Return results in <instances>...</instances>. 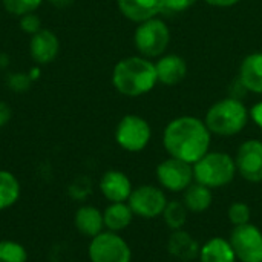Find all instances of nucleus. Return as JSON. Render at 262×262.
I'll return each instance as SVG.
<instances>
[{"label":"nucleus","instance_id":"obj_3","mask_svg":"<svg viewBox=\"0 0 262 262\" xmlns=\"http://www.w3.org/2000/svg\"><path fill=\"white\" fill-rule=\"evenodd\" d=\"M250 120L247 106L233 97H227L213 103L206 112L204 123L212 135L235 137L244 130Z\"/></svg>","mask_w":262,"mask_h":262},{"label":"nucleus","instance_id":"obj_28","mask_svg":"<svg viewBox=\"0 0 262 262\" xmlns=\"http://www.w3.org/2000/svg\"><path fill=\"white\" fill-rule=\"evenodd\" d=\"M31 77L28 74H23V72H14L8 77V84L12 91H17V92H21V91H26L29 86H31Z\"/></svg>","mask_w":262,"mask_h":262},{"label":"nucleus","instance_id":"obj_30","mask_svg":"<svg viewBox=\"0 0 262 262\" xmlns=\"http://www.w3.org/2000/svg\"><path fill=\"white\" fill-rule=\"evenodd\" d=\"M12 118V109L8 103L0 101V129L5 127Z\"/></svg>","mask_w":262,"mask_h":262},{"label":"nucleus","instance_id":"obj_27","mask_svg":"<svg viewBox=\"0 0 262 262\" xmlns=\"http://www.w3.org/2000/svg\"><path fill=\"white\" fill-rule=\"evenodd\" d=\"M18 25H20V29L25 34H28V35H34L40 29H43L41 28V20H40V17L35 12L25 14V15L18 17Z\"/></svg>","mask_w":262,"mask_h":262},{"label":"nucleus","instance_id":"obj_5","mask_svg":"<svg viewBox=\"0 0 262 262\" xmlns=\"http://www.w3.org/2000/svg\"><path fill=\"white\" fill-rule=\"evenodd\" d=\"M170 43V29L158 17L138 23L134 32V45L140 55L146 58H160Z\"/></svg>","mask_w":262,"mask_h":262},{"label":"nucleus","instance_id":"obj_22","mask_svg":"<svg viewBox=\"0 0 262 262\" xmlns=\"http://www.w3.org/2000/svg\"><path fill=\"white\" fill-rule=\"evenodd\" d=\"M21 195V186L18 178L9 172L0 169V212L11 209Z\"/></svg>","mask_w":262,"mask_h":262},{"label":"nucleus","instance_id":"obj_7","mask_svg":"<svg viewBox=\"0 0 262 262\" xmlns=\"http://www.w3.org/2000/svg\"><path fill=\"white\" fill-rule=\"evenodd\" d=\"M88 256L91 262H132V249L120 233L103 230L91 238Z\"/></svg>","mask_w":262,"mask_h":262},{"label":"nucleus","instance_id":"obj_2","mask_svg":"<svg viewBox=\"0 0 262 262\" xmlns=\"http://www.w3.org/2000/svg\"><path fill=\"white\" fill-rule=\"evenodd\" d=\"M158 83L155 63L143 55L121 58L112 71V84L124 97H141L149 94Z\"/></svg>","mask_w":262,"mask_h":262},{"label":"nucleus","instance_id":"obj_26","mask_svg":"<svg viewBox=\"0 0 262 262\" xmlns=\"http://www.w3.org/2000/svg\"><path fill=\"white\" fill-rule=\"evenodd\" d=\"M227 216L233 227L244 226V224H249L252 220V209L244 201H235L230 204V207L227 210Z\"/></svg>","mask_w":262,"mask_h":262},{"label":"nucleus","instance_id":"obj_6","mask_svg":"<svg viewBox=\"0 0 262 262\" xmlns=\"http://www.w3.org/2000/svg\"><path fill=\"white\" fill-rule=\"evenodd\" d=\"M115 141L117 144L130 154L144 150L152 138V127L147 120L140 115L129 114L124 115L115 127Z\"/></svg>","mask_w":262,"mask_h":262},{"label":"nucleus","instance_id":"obj_17","mask_svg":"<svg viewBox=\"0 0 262 262\" xmlns=\"http://www.w3.org/2000/svg\"><path fill=\"white\" fill-rule=\"evenodd\" d=\"M74 226L83 236L94 238L104 230L103 212L91 204H83L74 215Z\"/></svg>","mask_w":262,"mask_h":262},{"label":"nucleus","instance_id":"obj_19","mask_svg":"<svg viewBox=\"0 0 262 262\" xmlns=\"http://www.w3.org/2000/svg\"><path fill=\"white\" fill-rule=\"evenodd\" d=\"M200 262H238L230 241L223 236L209 238L200 250Z\"/></svg>","mask_w":262,"mask_h":262},{"label":"nucleus","instance_id":"obj_11","mask_svg":"<svg viewBox=\"0 0 262 262\" xmlns=\"http://www.w3.org/2000/svg\"><path fill=\"white\" fill-rule=\"evenodd\" d=\"M238 175L252 184L262 183V141L252 138L241 143L235 155Z\"/></svg>","mask_w":262,"mask_h":262},{"label":"nucleus","instance_id":"obj_13","mask_svg":"<svg viewBox=\"0 0 262 262\" xmlns=\"http://www.w3.org/2000/svg\"><path fill=\"white\" fill-rule=\"evenodd\" d=\"M60 54V40L51 29H40L29 38V55L37 64H49Z\"/></svg>","mask_w":262,"mask_h":262},{"label":"nucleus","instance_id":"obj_18","mask_svg":"<svg viewBox=\"0 0 262 262\" xmlns=\"http://www.w3.org/2000/svg\"><path fill=\"white\" fill-rule=\"evenodd\" d=\"M239 83L253 94H262V52L249 54L241 61Z\"/></svg>","mask_w":262,"mask_h":262},{"label":"nucleus","instance_id":"obj_16","mask_svg":"<svg viewBox=\"0 0 262 262\" xmlns=\"http://www.w3.org/2000/svg\"><path fill=\"white\" fill-rule=\"evenodd\" d=\"M155 69H157L158 83L164 86H175L181 83L189 71L186 60L177 54L161 55L155 63Z\"/></svg>","mask_w":262,"mask_h":262},{"label":"nucleus","instance_id":"obj_14","mask_svg":"<svg viewBox=\"0 0 262 262\" xmlns=\"http://www.w3.org/2000/svg\"><path fill=\"white\" fill-rule=\"evenodd\" d=\"M200 250L201 244L198 243V239L184 229L172 232L167 239V252L177 261H195L200 256Z\"/></svg>","mask_w":262,"mask_h":262},{"label":"nucleus","instance_id":"obj_24","mask_svg":"<svg viewBox=\"0 0 262 262\" xmlns=\"http://www.w3.org/2000/svg\"><path fill=\"white\" fill-rule=\"evenodd\" d=\"M28 252L23 244L12 239L0 241V262H26Z\"/></svg>","mask_w":262,"mask_h":262},{"label":"nucleus","instance_id":"obj_23","mask_svg":"<svg viewBox=\"0 0 262 262\" xmlns=\"http://www.w3.org/2000/svg\"><path fill=\"white\" fill-rule=\"evenodd\" d=\"M161 218H163L164 224L170 229V232L181 230V229H184V226L187 223L189 210L186 209L183 201L170 200V201H167Z\"/></svg>","mask_w":262,"mask_h":262},{"label":"nucleus","instance_id":"obj_12","mask_svg":"<svg viewBox=\"0 0 262 262\" xmlns=\"http://www.w3.org/2000/svg\"><path fill=\"white\" fill-rule=\"evenodd\" d=\"M98 189L104 200H107L109 203H127L134 186L130 178L124 172L111 169L101 175L98 181Z\"/></svg>","mask_w":262,"mask_h":262},{"label":"nucleus","instance_id":"obj_8","mask_svg":"<svg viewBox=\"0 0 262 262\" xmlns=\"http://www.w3.org/2000/svg\"><path fill=\"white\" fill-rule=\"evenodd\" d=\"M167 201L169 200L166 190H163L160 186L141 184L134 187L127 204L130 206L135 216L143 220H155L163 215Z\"/></svg>","mask_w":262,"mask_h":262},{"label":"nucleus","instance_id":"obj_31","mask_svg":"<svg viewBox=\"0 0 262 262\" xmlns=\"http://www.w3.org/2000/svg\"><path fill=\"white\" fill-rule=\"evenodd\" d=\"M250 120L262 130V101L252 106V109H250Z\"/></svg>","mask_w":262,"mask_h":262},{"label":"nucleus","instance_id":"obj_9","mask_svg":"<svg viewBox=\"0 0 262 262\" xmlns=\"http://www.w3.org/2000/svg\"><path fill=\"white\" fill-rule=\"evenodd\" d=\"M155 175L160 187L170 193H183L195 181L193 166L173 157L163 160L157 166Z\"/></svg>","mask_w":262,"mask_h":262},{"label":"nucleus","instance_id":"obj_29","mask_svg":"<svg viewBox=\"0 0 262 262\" xmlns=\"http://www.w3.org/2000/svg\"><path fill=\"white\" fill-rule=\"evenodd\" d=\"M198 0H164V11L170 12H183L192 8Z\"/></svg>","mask_w":262,"mask_h":262},{"label":"nucleus","instance_id":"obj_4","mask_svg":"<svg viewBox=\"0 0 262 262\" xmlns=\"http://www.w3.org/2000/svg\"><path fill=\"white\" fill-rule=\"evenodd\" d=\"M192 166L195 183L212 190L229 186L238 175L235 157L221 150H209Z\"/></svg>","mask_w":262,"mask_h":262},{"label":"nucleus","instance_id":"obj_10","mask_svg":"<svg viewBox=\"0 0 262 262\" xmlns=\"http://www.w3.org/2000/svg\"><path fill=\"white\" fill-rule=\"evenodd\" d=\"M229 241L238 262H262V230L258 226L249 223L233 227Z\"/></svg>","mask_w":262,"mask_h":262},{"label":"nucleus","instance_id":"obj_1","mask_svg":"<svg viewBox=\"0 0 262 262\" xmlns=\"http://www.w3.org/2000/svg\"><path fill=\"white\" fill-rule=\"evenodd\" d=\"M212 134L204 120L193 115L177 117L163 132V146L169 157L195 164L210 150Z\"/></svg>","mask_w":262,"mask_h":262},{"label":"nucleus","instance_id":"obj_15","mask_svg":"<svg viewBox=\"0 0 262 262\" xmlns=\"http://www.w3.org/2000/svg\"><path fill=\"white\" fill-rule=\"evenodd\" d=\"M117 5L126 18L137 25L164 11V0H117Z\"/></svg>","mask_w":262,"mask_h":262},{"label":"nucleus","instance_id":"obj_21","mask_svg":"<svg viewBox=\"0 0 262 262\" xmlns=\"http://www.w3.org/2000/svg\"><path fill=\"white\" fill-rule=\"evenodd\" d=\"M181 201L189 210V213H203L209 210L210 206L213 204V190L193 181L183 192Z\"/></svg>","mask_w":262,"mask_h":262},{"label":"nucleus","instance_id":"obj_33","mask_svg":"<svg viewBox=\"0 0 262 262\" xmlns=\"http://www.w3.org/2000/svg\"><path fill=\"white\" fill-rule=\"evenodd\" d=\"M45 2H48L54 8H68L74 3V0H45Z\"/></svg>","mask_w":262,"mask_h":262},{"label":"nucleus","instance_id":"obj_20","mask_svg":"<svg viewBox=\"0 0 262 262\" xmlns=\"http://www.w3.org/2000/svg\"><path fill=\"white\" fill-rule=\"evenodd\" d=\"M135 215L127 203H109V206L103 210V220H104V230L120 233L126 230Z\"/></svg>","mask_w":262,"mask_h":262},{"label":"nucleus","instance_id":"obj_25","mask_svg":"<svg viewBox=\"0 0 262 262\" xmlns=\"http://www.w3.org/2000/svg\"><path fill=\"white\" fill-rule=\"evenodd\" d=\"M45 0H2L5 11L14 17H21L25 14L35 12Z\"/></svg>","mask_w":262,"mask_h":262},{"label":"nucleus","instance_id":"obj_32","mask_svg":"<svg viewBox=\"0 0 262 262\" xmlns=\"http://www.w3.org/2000/svg\"><path fill=\"white\" fill-rule=\"evenodd\" d=\"M207 5L210 6H216V8H230V6H235L238 5L241 0H204Z\"/></svg>","mask_w":262,"mask_h":262}]
</instances>
